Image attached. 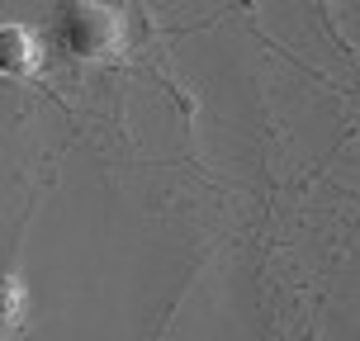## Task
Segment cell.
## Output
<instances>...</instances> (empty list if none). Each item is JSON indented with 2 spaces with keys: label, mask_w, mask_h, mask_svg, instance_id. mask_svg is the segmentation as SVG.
I'll list each match as a JSON object with an SVG mask.
<instances>
[{
  "label": "cell",
  "mask_w": 360,
  "mask_h": 341,
  "mask_svg": "<svg viewBox=\"0 0 360 341\" xmlns=\"http://www.w3.org/2000/svg\"><path fill=\"white\" fill-rule=\"evenodd\" d=\"M53 43L72 62H114L128 48V19L100 0H67L53 19Z\"/></svg>",
  "instance_id": "6da1fadb"
},
{
  "label": "cell",
  "mask_w": 360,
  "mask_h": 341,
  "mask_svg": "<svg viewBox=\"0 0 360 341\" xmlns=\"http://www.w3.org/2000/svg\"><path fill=\"white\" fill-rule=\"evenodd\" d=\"M38 62H43V53H38L34 29H24V24H0V76L24 81V76L38 72Z\"/></svg>",
  "instance_id": "7a4b0ae2"
},
{
  "label": "cell",
  "mask_w": 360,
  "mask_h": 341,
  "mask_svg": "<svg viewBox=\"0 0 360 341\" xmlns=\"http://www.w3.org/2000/svg\"><path fill=\"white\" fill-rule=\"evenodd\" d=\"M29 323V294L15 270H0V341H15Z\"/></svg>",
  "instance_id": "3957f363"
}]
</instances>
